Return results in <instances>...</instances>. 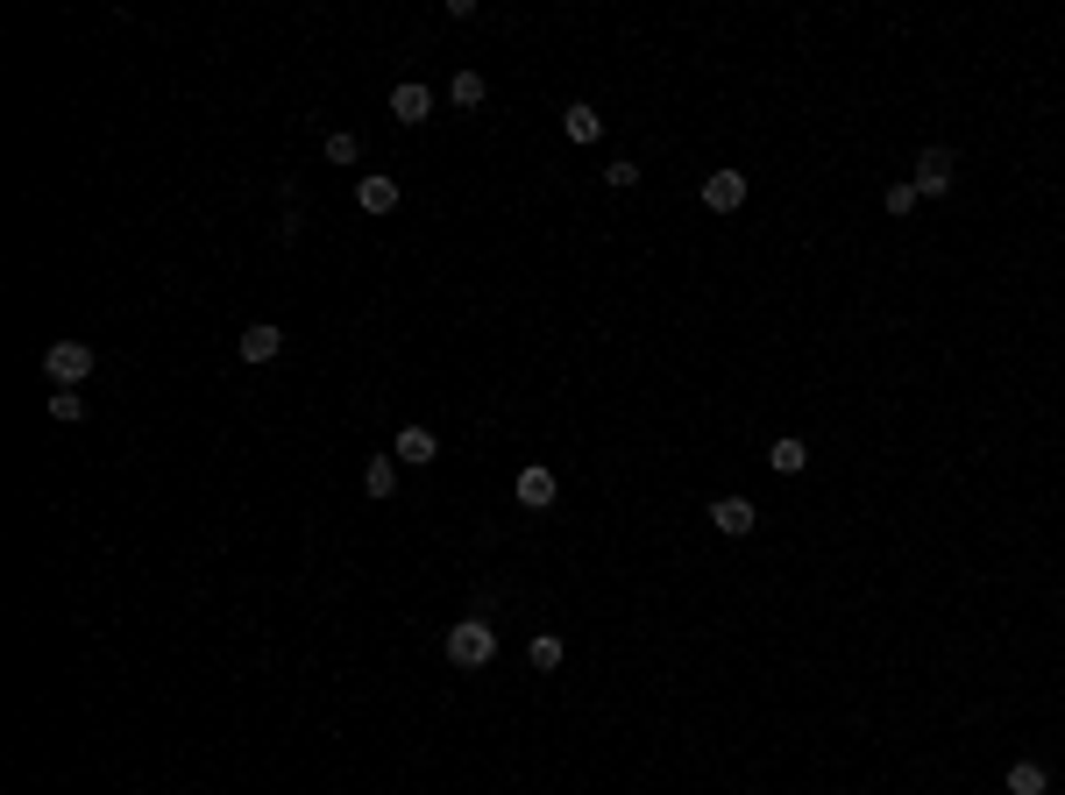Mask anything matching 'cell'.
<instances>
[{
	"instance_id": "1",
	"label": "cell",
	"mask_w": 1065,
	"mask_h": 795,
	"mask_svg": "<svg viewBox=\"0 0 1065 795\" xmlns=\"http://www.w3.org/2000/svg\"><path fill=\"white\" fill-rule=\"evenodd\" d=\"M490 654H498V625H484V618L447 625V661H455V668H484Z\"/></svg>"
},
{
	"instance_id": "2",
	"label": "cell",
	"mask_w": 1065,
	"mask_h": 795,
	"mask_svg": "<svg viewBox=\"0 0 1065 795\" xmlns=\"http://www.w3.org/2000/svg\"><path fill=\"white\" fill-rule=\"evenodd\" d=\"M43 377H50L57 391H71L79 377H93V349H86V341H50V349H43Z\"/></svg>"
},
{
	"instance_id": "3",
	"label": "cell",
	"mask_w": 1065,
	"mask_h": 795,
	"mask_svg": "<svg viewBox=\"0 0 1065 795\" xmlns=\"http://www.w3.org/2000/svg\"><path fill=\"white\" fill-rule=\"evenodd\" d=\"M952 171H959L952 149H924V157H917V178H909V185H917L924 200H944V192H952Z\"/></svg>"
},
{
	"instance_id": "4",
	"label": "cell",
	"mask_w": 1065,
	"mask_h": 795,
	"mask_svg": "<svg viewBox=\"0 0 1065 795\" xmlns=\"http://www.w3.org/2000/svg\"><path fill=\"white\" fill-rule=\"evenodd\" d=\"M703 206H711V214H739L746 206V171H711L703 178Z\"/></svg>"
},
{
	"instance_id": "5",
	"label": "cell",
	"mask_w": 1065,
	"mask_h": 795,
	"mask_svg": "<svg viewBox=\"0 0 1065 795\" xmlns=\"http://www.w3.org/2000/svg\"><path fill=\"white\" fill-rule=\"evenodd\" d=\"M355 206H363V214H398V178H384V171H370L363 185H355Z\"/></svg>"
},
{
	"instance_id": "6",
	"label": "cell",
	"mask_w": 1065,
	"mask_h": 795,
	"mask_svg": "<svg viewBox=\"0 0 1065 795\" xmlns=\"http://www.w3.org/2000/svg\"><path fill=\"white\" fill-rule=\"evenodd\" d=\"M427 114H433V93H427V86H419V79H405L398 93H392V122L419 128V122H427Z\"/></svg>"
},
{
	"instance_id": "7",
	"label": "cell",
	"mask_w": 1065,
	"mask_h": 795,
	"mask_svg": "<svg viewBox=\"0 0 1065 795\" xmlns=\"http://www.w3.org/2000/svg\"><path fill=\"white\" fill-rule=\"evenodd\" d=\"M235 349H242V363H277L284 334H277L270 320H257V327H242V341H235Z\"/></svg>"
},
{
	"instance_id": "8",
	"label": "cell",
	"mask_w": 1065,
	"mask_h": 795,
	"mask_svg": "<svg viewBox=\"0 0 1065 795\" xmlns=\"http://www.w3.org/2000/svg\"><path fill=\"white\" fill-rule=\"evenodd\" d=\"M754 519H760V512H754L746 498H717V504H711V526H717V533H732V540L754 533Z\"/></svg>"
},
{
	"instance_id": "9",
	"label": "cell",
	"mask_w": 1065,
	"mask_h": 795,
	"mask_svg": "<svg viewBox=\"0 0 1065 795\" xmlns=\"http://www.w3.org/2000/svg\"><path fill=\"white\" fill-rule=\"evenodd\" d=\"M519 504H526V512H547L554 504V469H540V462L519 469Z\"/></svg>"
},
{
	"instance_id": "10",
	"label": "cell",
	"mask_w": 1065,
	"mask_h": 795,
	"mask_svg": "<svg viewBox=\"0 0 1065 795\" xmlns=\"http://www.w3.org/2000/svg\"><path fill=\"white\" fill-rule=\"evenodd\" d=\"M392 455H398V462H412V469H419V462H433V455H441V441H433L427 427H405L398 441H392Z\"/></svg>"
},
{
	"instance_id": "11",
	"label": "cell",
	"mask_w": 1065,
	"mask_h": 795,
	"mask_svg": "<svg viewBox=\"0 0 1065 795\" xmlns=\"http://www.w3.org/2000/svg\"><path fill=\"white\" fill-rule=\"evenodd\" d=\"M562 128H568V143H597V135H604V114H597V107H582V100H576V107L562 114Z\"/></svg>"
},
{
	"instance_id": "12",
	"label": "cell",
	"mask_w": 1065,
	"mask_h": 795,
	"mask_svg": "<svg viewBox=\"0 0 1065 795\" xmlns=\"http://www.w3.org/2000/svg\"><path fill=\"white\" fill-rule=\"evenodd\" d=\"M363 484H370V498H392V490H398V455H370Z\"/></svg>"
},
{
	"instance_id": "13",
	"label": "cell",
	"mask_w": 1065,
	"mask_h": 795,
	"mask_svg": "<svg viewBox=\"0 0 1065 795\" xmlns=\"http://www.w3.org/2000/svg\"><path fill=\"white\" fill-rule=\"evenodd\" d=\"M803 462H809V447H803V441H789V433H782V441L768 447V469H774V476H796Z\"/></svg>"
},
{
	"instance_id": "14",
	"label": "cell",
	"mask_w": 1065,
	"mask_h": 795,
	"mask_svg": "<svg viewBox=\"0 0 1065 795\" xmlns=\"http://www.w3.org/2000/svg\"><path fill=\"white\" fill-rule=\"evenodd\" d=\"M1044 788H1052V774H1044L1038 760H1016L1009 768V795H1044Z\"/></svg>"
},
{
	"instance_id": "15",
	"label": "cell",
	"mask_w": 1065,
	"mask_h": 795,
	"mask_svg": "<svg viewBox=\"0 0 1065 795\" xmlns=\"http://www.w3.org/2000/svg\"><path fill=\"white\" fill-rule=\"evenodd\" d=\"M447 100H455V107H484V71H455Z\"/></svg>"
},
{
	"instance_id": "16",
	"label": "cell",
	"mask_w": 1065,
	"mask_h": 795,
	"mask_svg": "<svg viewBox=\"0 0 1065 795\" xmlns=\"http://www.w3.org/2000/svg\"><path fill=\"white\" fill-rule=\"evenodd\" d=\"M355 157H363V143H355L349 128H335V135H327V163H355Z\"/></svg>"
},
{
	"instance_id": "17",
	"label": "cell",
	"mask_w": 1065,
	"mask_h": 795,
	"mask_svg": "<svg viewBox=\"0 0 1065 795\" xmlns=\"http://www.w3.org/2000/svg\"><path fill=\"white\" fill-rule=\"evenodd\" d=\"M526 661H533V668H562V639H554V633H540L533 647H526Z\"/></svg>"
},
{
	"instance_id": "18",
	"label": "cell",
	"mask_w": 1065,
	"mask_h": 795,
	"mask_svg": "<svg viewBox=\"0 0 1065 795\" xmlns=\"http://www.w3.org/2000/svg\"><path fill=\"white\" fill-rule=\"evenodd\" d=\"M50 419H65V427H71V419H86V398L79 391H57L50 398Z\"/></svg>"
},
{
	"instance_id": "19",
	"label": "cell",
	"mask_w": 1065,
	"mask_h": 795,
	"mask_svg": "<svg viewBox=\"0 0 1065 795\" xmlns=\"http://www.w3.org/2000/svg\"><path fill=\"white\" fill-rule=\"evenodd\" d=\"M917 200H924L917 185H888V214H895V220H903V214H917Z\"/></svg>"
},
{
	"instance_id": "20",
	"label": "cell",
	"mask_w": 1065,
	"mask_h": 795,
	"mask_svg": "<svg viewBox=\"0 0 1065 795\" xmlns=\"http://www.w3.org/2000/svg\"><path fill=\"white\" fill-rule=\"evenodd\" d=\"M604 185H611V192H625V185H639V163H611V171H604Z\"/></svg>"
}]
</instances>
